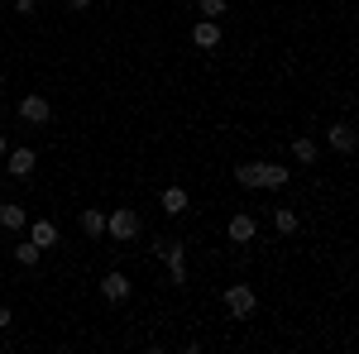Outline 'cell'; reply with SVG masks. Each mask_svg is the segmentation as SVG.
I'll list each match as a JSON object with an SVG mask.
<instances>
[{
    "instance_id": "1",
    "label": "cell",
    "mask_w": 359,
    "mask_h": 354,
    "mask_svg": "<svg viewBox=\"0 0 359 354\" xmlns=\"http://www.w3.org/2000/svg\"><path fill=\"white\" fill-rule=\"evenodd\" d=\"M106 235H115L120 245H130V240L139 235V216L130 211V206H120V211H111V216H106Z\"/></svg>"
},
{
    "instance_id": "2",
    "label": "cell",
    "mask_w": 359,
    "mask_h": 354,
    "mask_svg": "<svg viewBox=\"0 0 359 354\" xmlns=\"http://www.w3.org/2000/svg\"><path fill=\"white\" fill-rule=\"evenodd\" d=\"M254 306H259V297H254V287H245V282H235V287L225 292V311H230V316H240V321L254 316Z\"/></svg>"
},
{
    "instance_id": "3",
    "label": "cell",
    "mask_w": 359,
    "mask_h": 354,
    "mask_svg": "<svg viewBox=\"0 0 359 354\" xmlns=\"http://www.w3.org/2000/svg\"><path fill=\"white\" fill-rule=\"evenodd\" d=\"M48 115H53V106H48V96H39V91H29L25 101H20V120H29V125H48Z\"/></svg>"
},
{
    "instance_id": "4",
    "label": "cell",
    "mask_w": 359,
    "mask_h": 354,
    "mask_svg": "<svg viewBox=\"0 0 359 354\" xmlns=\"http://www.w3.org/2000/svg\"><path fill=\"white\" fill-rule=\"evenodd\" d=\"M34 149H5V168H10V177H29L34 172Z\"/></svg>"
},
{
    "instance_id": "5",
    "label": "cell",
    "mask_w": 359,
    "mask_h": 354,
    "mask_svg": "<svg viewBox=\"0 0 359 354\" xmlns=\"http://www.w3.org/2000/svg\"><path fill=\"white\" fill-rule=\"evenodd\" d=\"M192 43L196 48H221V25H216V20H201V25L192 29Z\"/></svg>"
},
{
    "instance_id": "6",
    "label": "cell",
    "mask_w": 359,
    "mask_h": 354,
    "mask_svg": "<svg viewBox=\"0 0 359 354\" xmlns=\"http://www.w3.org/2000/svg\"><path fill=\"white\" fill-rule=\"evenodd\" d=\"M101 297L125 301L130 297V278H125V273H106V278H101Z\"/></svg>"
},
{
    "instance_id": "7",
    "label": "cell",
    "mask_w": 359,
    "mask_h": 354,
    "mask_svg": "<svg viewBox=\"0 0 359 354\" xmlns=\"http://www.w3.org/2000/svg\"><path fill=\"white\" fill-rule=\"evenodd\" d=\"M225 235H230L235 245H249V240H254V216H230Z\"/></svg>"
},
{
    "instance_id": "8",
    "label": "cell",
    "mask_w": 359,
    "mask_h": 354,
    "mask_svg": "<svg viewBox=\"0 0 359 354\" xmlns=\"http://www.w3.org/2000/svg\"><path fill=\"white\" fill-rule=\"evenodd\" d=\"M29 240H34L39 249H53V245H57V225H53V220H34Z\"/></svg>"
},
{
    "instance_id": "9",
    "label": "cell",
    "mask_w": 359,
    "mask_h": 354,
    "mask_svg": "<svg viewBox=\"0 0 359 354\" xmlns=\"http://www.w3.org/2000/svg\"><path fill=\"white\" fill-rule=\"evenodd\" d=\"M287 168H278V163H259V187H287Z\"/></svg>"
},
{
    "instance_id": "10",
    "label": "cell",
    "mask_w": 359,
    "mask_h": 354,
    "mask_svg": "<svg viewBox=\"0 0 359 354\" xmlns=\"http://www.w3.org/2000/svg\"><path fill=\"white\" fill-rule=\"evenodd\" d=\"M82 235H86V240H101V235H106V216H101L96 206H86V211H82Z\"/></svg>"
},
{
    "instance_id": "11",
    "label": "cell",
    "mask_w": 359,
    "mask_h": 354,
    "mask_svg": "<svg viewBox=\"0 0 359 354\" xmlns=\"http://www.w3.org/2000/svg\"><path fill=\"white\" fill-rule=\"evenodd\" d=\"M355 130H350V125H331V149L335 154H355Z\"/></svg>"
},
{
    "instance_id": "12",
    "label": "cell",
    "mask_w": 359,
    "mask_h": 354,
    "mask_svg": "<svg viewBox=\"0 0 359 354\" xmlns=\"http://www.w3.org/2000/svg\"><path fill=\"white\" fill-rule=\"evenodd\" d=\"M0 225H5V230H25V206H20V201H5V206H0Z\"/></svg>"
},
{
    "instance_id": "13",
    "label": "cell",
    "mask_w": 359,
    "mask_h": 354,
    "mask_svg": "<svg viewBox=\"0 0 359 354\" xmlns=\"http://www.w3.org/2000/svg\"><path fill=\"white\" fill-rule=\"evenodd\" d=\"M163 211H168V216H182V211H187V191H182V187H168L163 191Z\"/></svg>"
},
{
    "instance_id": "14",
    "label": "cell",
    "mask_w": 359,
    "mask_h": 354,
    "mask_svg": "<svg viewBox=\"0 0 359 354\" xmlns=\"http://www.w3.org/2000/svg\"><path fill=\"white\" fill-rule=\"evenodd\" d=\"M39 254H43V249L34 245V240H25V245H15V264H20V268H34V264H39Z\"/></svg>"
},
{
    "instance_id": "15",
    "label": "cell",
    "mask_w": 359,
    "mask_h": 354,
    "mask_svg": "<svg viewBox=\"0 0 359 354\" xmlns=\"http://www.w3.org/2000/svg\"><path fill=\"white\" fill-rule=\"evenodd\" d=\"M154 254H158L163 264H177V259H182V245H177V240H158V245H154Z\"/></svg>"
},
{
    "instance_id": "16",
    "label": "cell",
    "mask_w": 359,
    "mask_h": 354,
    "mask_svg": "<svg viewBox=\"0 0 359 354\" xmlns=\"http://www.w3.org/2000/svg\"><path fill=\"white\" fill-rule=\"evenodd\" d=\"M292 158L297 163H316V144L311 139H292Z\"/></svg>"
},
{
    "instance_id": "17",
    "label": "cell",
    "mask_w": 359,
    "mask_h": 354,
    "mask_svg": "<svg viewBox=\"0 0 359 354\" xmlns=\"http://www.w3.org/2000/svg\"><path fill=\"white\" fill-rule=\"evenodd\" d=\"M235 182L240 187H259V163H240L235 168Z\"/></svg>"
},
{
    "instance_id": "18",
    "label": "cell",
    "mask_w": 359,
    "mask_h": 354,
    "mask_svg": "<svg viewBox=\"0 0 359 354\" xmlns=\"http://www.w3.org/2000/svg\"><path fill=\"white\" fill-rule=\"evenodd\" d=\"M273 225H278V230H283V235H292V230H297V211H287V206H278Z\"/></svg>"
},
{
    "instance_id": "19",
    "label": "cell",
    "mask_w": 359,
    "mask_h": 354,
    "mask_svg": "<svg viewBox=\"0 0 359 354\" xmlns=\"http://www.w3.org/2000/svg\"><path fill=\"white\" fill-rule=\"evenodd\" d=\"M201 15H206V20H221V15H225V0H201Z\"/></svg>"
},
{
    "instance_id": "20",
    "label": "cell",
    "mask_w": 359,
    "mask_h": 354,
    "mask_svg": "<svg viewBox=\"0 0 359 354\" xmlns=\"http://www.w3.org/2000/svg\"><path fill=\"white\" fill-rule=\"evenodd\" d=\"M15 10H20V15H34V0H15Z\"/></svg>"
},
{
    "instance_id": "21",
    "label": "cell",
    "mask_w": 359,
    "mask_h": 354,
    "mask_svg": "<svg viewBox=\"0 0 359 354\" xmlns=\"http://www.w3.org/2000/svg\"><path fill=\"white\" fill-rule=\"evenodd\" d=\"M10 326V306H5V301H0V330Z\"/></svg>"
},
{
    "instance_id": "22",
    "label": "cell",
    "mask_w": 359,
    "mask_h": 354,
    "mask_svg": "<svg viewBox=\"0 0 359 354\" xmlns=\"http://www.w3.org/2000/svg\"><path fill=\"white\" fill-rule=\"evenodd\" d=\"M0 158H5V135H0Z\"/></svg>"
}]
</instances>
